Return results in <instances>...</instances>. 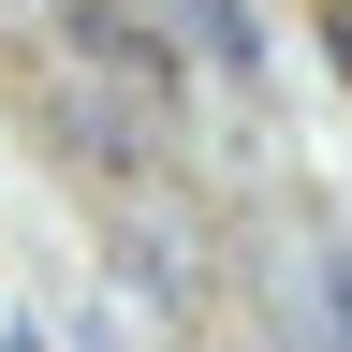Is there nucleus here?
I'll list each match as a JSON object with an SVG mask.
<instances>
[{
  "label": "nucleus",
  "mask_w": 352,
  "mask_h": 352,
  "mask_svg": "<svg viewBox=\"0 0 352 352\" xmlns=\"http://www.w3.org/2000/svg\"><path fill=\"white\" fill-rule=\"evenodd\" d=\"M59 44H74V74H103V88H132V103H176V30L147 15V0H59Z\"/></svg>",
  "instance_id": "f257e3e1"
},
{
  "label": "nucleus",
  "mask_w": 352,
  "mask_h": 352,
  "mask_svg": "<svg viewBox=\"0 0 352 352\" xmlns=\"http://www.w3.org/2000/svg\"><path fill=\"white\" fill-rule=\"evenodd\" d=\"M44 132H59L74 162H103V176H147L162 162V103H132V88H103V74H59V88H44Z\"/></svg>",
  "instance_id": "f03ea898"
},
{
  "label": "nucleus",
  "mask_w": 352,
  "mask_h": 352,
  "mask_svg": "<svg viewBox=\"0 0 352 352\" xmlns=\"http://www.w3.org/2000/svg\"><path fill=\"white\" fill-rule=\"evenodd\" d=\"M294 338L308 352H352V250H308L294 264Z\"/></svg>",
  "instance_id": "7ed1b4c3"
},
{
  "label": "nucleus",
  "mask_w": 352,
  "mask_h": 352,
  "mask_svg": "<svg viewBox=\"0 0 352 352\" xmlns=\"http://www.w3.org/2000/svg\"><path fill=\"white\" fill-rule=\"evenodd\" d=\"M176 15H191V59H220V74H250V59H264L250 0H176Z\"/></svg>",
  "instance_id": "20e7f679"
},
{
  "label": "nucleus",
  "mask_w": 352,
  "mask_h": 352,
  "mask_svg": "<svg viewBox=\"0 0 352 352\" xmlns=\"http://www.w3.org/2000/svg\"><path fill=\"white\" fill-rule=\"evenodd\" d=\"M323 44H338V59H352V0H323Z\"/></svg>",
  "instance_id": "39448f33"
}]
</instances>
